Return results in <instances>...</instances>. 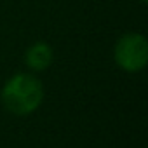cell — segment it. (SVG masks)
<instances>
[{
  "label": "cell",
  "instance_id": "1",
  "mask_svg": "<svg viewBox=\"0 0 148 148\" xmlns=\"http://www.w3.org/2000/svg\"><path fill=\"white\" fill-rule=\"evenodd\" d=\"M4 108L18 117L32 115L44 101V86L32 73H16L0 92Z\"/></svg>",
  "mask_w": 148,
  "mask_h": 148
},
{
  "label": "cell",
  "instance_id": "2",
  "mask_svg": "<svg viewBox=\"0 0 148 148\" xmlns=\"http://www.w3.org/2000/svg\"><path fill=\"white\" fill-rule=\"evenodd\" d=\"M115 63L125 71H139L146 66L148 61V42L139 33L122 35L113 49Z\"/></svg>",
  "mask_w": 148,
  "mask_h": 148
},
{
  "label": "cell",
  "instance_id": "3",
  "mask_svg": "<svg viewBox=\"0 0 148 148\" xmlns=\"http://www.w3.org/2000/svg\"><path fill=\"white\" fill-rule=\"evenodd\" d=\"M25 59H26V64L32 70L42 71V70H45L52 63V49L45 42H37V44L28 47Z\"/></svg>",
  "mask_w": 148,
  "mask_h": 148
},
{
  "label": "cell",
  "instance_id": "4",
  "mask_svg": "<svg viewBox=\"0 0 148 148\" xmlns=\"http://www.w3.org/2000/svg\"><path fill=\"white\" fill-rule=\"evenodd\" d=\"M141 2H143V4H146V2H148V0H141Z\"/></svg>",
  "mask_w": 148,
  "mask_h": 148
}]
</instances>
